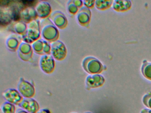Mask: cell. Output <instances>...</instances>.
Masks as SVG:
<instances>
[{
  "mask_svg": "<svg viewBox=\"0 0 151 113\" xmlns=\"http://www.w3.org/2000/svg\"><path fill=\"white\" fill-rule=\"evenodd\" d=\"M22 94L15 89H9L3 93V96L7 102L13 105H19L23 99Z\"/></svg>",
  "mask_w": 151,
  "mask_h": 113,
  "instance_id": "obj_1",
  "label": "cell"
},
{
  "mask_svg": "<svg viewBox=\"0 0 151 113\" xmlns=\"http://www.w3.org/2000/svg\"><path fill=\"white\" fill-rule=\"evenodd\" d=\"M131 6L130 1H116L113 5L114 9L117 11H125Z\"/></svg>",
  "mask_w": 151,
  "mask_h": 113,
  "instance_id": "obj_5",
  "label": "cell"
},
{
  "mask_svg": "<svg viewBox=\"0 0 151 113\" xmlns=\"http://www.w3.org/2000/svg\"><path fill=\"white\" fill-rule=\"evenodd\" d=\"M112 1H97V7L100 9H105L109 8L112 4Z\"/></svg>",
  "mask_w": 151,
  "mask_h": 113,
  "instance_id": "obj_8",
  "label": "cell"
},
{
  "mask_svg": "<svg viewBox=\"0 0 151 113\" xmlns=\"http://www.w3.org/2000/svg\"><path fill=\"white\" fill-rule=\"evenodd\" d=\"M1 113H16L14 105L6 102L3 103L1 107Z\"/></svg>",
  "mask_w": 151,
  "mask_h": 113,
  "instance_id": "obj_6",
  "label": "cell"
},
{
  "mask_svg": "<svg viewBox=\"0 0 151 113\" xmlns=\"http://www.w3.org/2000/svg\"><path fill=\"white\" fill-rule=\"evenodd\" d=\"M76 113V112H72V113Z\"/></svg>",
  "mask_w": 151,
  "mask_h": 113,
  "instance_id": "obj_14",
  "label": "cell"
},
{
  "mask_svg": "<svg viewBox=\"0 0 151 113\" xmlns=\"http://www.w3.org/2000/svg\"><path fill=\"white\" fill-rule=\"evenodd\" d=\"M140 113H151V109L145 108L141 110Z\"/></svg>",
  "mask_w": 151,
  "mask_h": 113,
  "instance_id": "obj_11",
  "label": "cell"
},
{
  "mask_svg": "<svg viewBox=\"0 0 151 113\" xmlns=\"http://www.w3.org/2000/svg\"><path fill=\"white\" fill-rule=\"evenodd\" d=\"M91 113V112H85V113Z\"/></svg>",
  "mask_w": 151,
  "mask_h": 113,
  "instance_id": "obj_13",
  "label": "cell"
},
{
  "mask_svg": "<svg viewBox=\"0 0 151 113\" xmlns=\"http://www.w3.org/2000/svg\"><path fill=\"white\" fill-rule=\"evenodd\" d=\"M142 72L145 77L151 80V63H144L142 65Z\"/></svg>",
  "mask_w": 151,
  "mask_h": 113,
  "instance_id": "obj_7",
  "label": "cell"
},
{
  "mask_svg": "<svg viewBox=\"0 0 151 113\" xmlns=\"http://www.w3.org/2000/svg\"><path fill=\"white\" fill-rule=\"evenodd\" d=\"M18 106L29 113H37L40 110L38 103L31 98L23 99Z\"/></svg>",
  "mask_w": 151,
  "mask_h": 113,
  "instance_id": "obj_2",
  "label": "cell"
},
{
  "mask_svg": "<svg viewBox=\"0 0 151 113\" xmlns=\"http://www.w3.org/2000/svg\"><path fill=\"white\" fill-rule=\"evenodd\" d=\"M16 113H29L25 110H24L23 109H17L16 111Z\"/></svg>",
  "mask_w": 151,
  "mask_h": 113,
  "instance_id": "obj_12",
  "label": "cell"
},
{
  "mask_svg": "<svg viewBox=\"0 0 151 113\" xmlns=\"http://www.w3.org/2000/svg\"><path fill=\"white\" fill-rule=\"evenodd\" d=\"M104 82L105 79L104 78L99 75L88 77L86 79V86L89 88H96L102 86Z\"/></svg>",
  "mask_w": 151,
  "mask_h": 113,
  "instance_id": "obj_4",
  "label": "cell"
},
{
  "mask_svg": "<svg viewBox=\"0 0 151 113\" xmlns=\"http://www.w3.org/2000/svg\"><path fill=\"white\" fill-rule=\"evenodd\" d=\"M18 91L23 97L31 98L35 93L34 87L32 85L25 81H20L17 86Z\"/></svg>",
  "mask_w": 151,
  "mask_h": 113,
  "instance_id": "obj_3",
  "label": "cell"
},
{
  "mask_svg": "<svg viewBox=\"0 0 151 113\" xmlns=\"http://www.w3.org/2000/svg\"><path fill=\"white\" fill-rule=\"evenodd\" d=\"M143 102L145 106L151 109V94L145 95L143 98Z\"/></svg>",
  "mask_w": 151,
  "mask_h": 113,
  "instance_id": "obj_9",
  "label": "cell"
},
{
  "mask_svg": "<svg viewBox=\"0 0 151 113\" xmlns=\"http://www.w3.org/2000/svg\"><path fill=\"white\" fill-rule=\"evenodd\" d=\"M37 113H51V111L47 109H40Z\"/></svg>",
  "mask_w": 151,
  "mask_h": 113,
  "instance_id": "obj_10",
  "label": "cell"
}]
</instances>
